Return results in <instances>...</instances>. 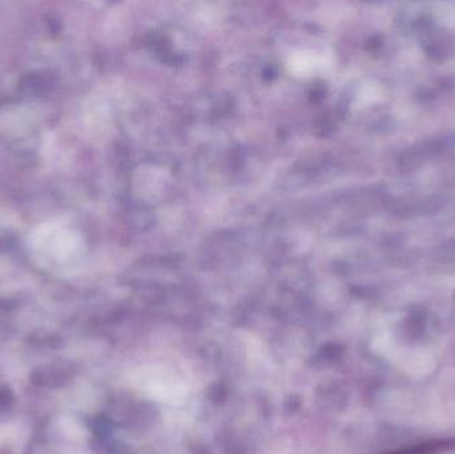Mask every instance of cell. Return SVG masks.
<instances>
[{
  "label": "cell",
  "mask_w": 455,
  "mask_h": 454,
  "mask_svg": "<svg viewBox=\"0 0 455 454\" xmlns=\"http://www.w3.org/2000/svg\"><path fill=\"white\" fill-rule=\"evenodd\" d=\"M454 451L455 437H447V439H427L383 454H445Z\"/></svg>",
  "instance_id": "6da1fadb"
}]
</instances>
